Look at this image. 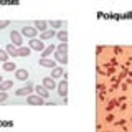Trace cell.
<instances>
[{
  "mask_svg": "<svg viewBox=\"0 0 132 132\" xmlns=\"http://www.w3.org/2000/svg\"><path fill=\"white\" fill-rule=\"evenodd\" d=\"M8 25H10V20H0V30H2V28H7Z\"/></svg>",
  "mask_w": 132,
  "mask_h": 132,
  "instance_id": "obj_24",
  "label": "cell"
},
{
  "mask_svg": "<svg viewBox=\"0 0 132 132\" xmlns=\"http://www.w3.org/2000/svg\"><path fill=\"white\" fill-rule=\"evenodd\" d=\"M8 53H7V50H0V61L2 63H5V61H8Z\"/></svg>",
  "mask_w": 132,
  "mask_h": 132,
  "instance_id": "obj_22",
  "label": "cell"
},
{
  "mask_svg": "<svg viewBox=\"0 0 132 132\" xmlns=\"http://www.w3.org/2000/svg\"><path fill=\"white\" fill-rule=\"evenodd\" d=\"M64 76V69L61 68V66H56V68H53V73H51V78L53 79H58V78Z\"/></svg>",
  "mask_w": 132,
  "mask_h": 132,
  "instance_id": "obj_10",
  "label": "cell"
},
{
  "mask_svg": "<svg viewBox=\"0 0 132 132\" xmlns=\"http://www.w3.org/2000/svg\"><path fill=\"white\" fill-rule=\"evenodd\" d=\"M66 93H68V81L63 79L58 84V94H60L61 97H66Z\"/></svg>",
  "mask_w": 132,
  "mask_h": 132,
  "instance_id": "obj_6",
  "label": "cell"
},
{
  "mask_svg": "<svg viewBox=\"0 0 132 132\" xmlns=\"http://www.w3.org/2000/svg\"><path fill=\"white\" fill-rule=\"evenodd\" d=\"M55 35H56L55 30H46V31H43V33H41L40 40H50V38H53Z\"/></svg>",
  "mask_w": 132,
  "mask_h": 132,
  "instance_id": "obj_17",
  "label": "cell"
},
{
  "mask_svg": "<svg viewBox=\"0 0 132 132\" xmlns=\"http://www.w3.org/2000/svg\"><path fill=\"white\" fill-rule=\"evenodd\" d=\"M55 58H56V61H60L61 64H66L68 63V56H66V53H55Z\"/></svg>",
  "mask_w": 132,
  "mask_h": 132,
  "instance_id": "obj_14",
  "label": "cell"
},
{
  "mask_svg": "<svg viewBox=\"0 0 132 132\" xmlns=\"http://www.w3.org/2000/svg\"><path fill=\"white\" fill-rule=\"evenodd\" d=\"M58 51H60V53H66V51H68V43H66V41H63V43L58 46Z\"/></svg>",
  "mask_w": 132,
  "mask_h": 132,
  "instance_id": "obj_23",
  "label": "cell"
},
{
  "mask_svg": "<svg viewBox=\"0 0 132 132\" xmlns=\"http://www.w3.org/2000/svg\"><path fill=\"white\" fill-rule=\"evenodd\" d=\"M56 36H58V40H60L61 41V43H63V41H66V40H68V31H60V33H56Z\"/></svg>",
  "mask_w": 132,
  "mask_h": 132,
  "instance_id": "obj_21",
  "label": "cell"
},
{
  "mask_svg": "<svg viewBox=\"0 0 132 132\" xmlns=\"http://www.w3.org/2000/svg\"><path fill=\"white\" fill-rule=\"evenodd\" d=\"M50 27H53V28H60V27H63L64 22H61V20H51V22H48Z\"/></svg>",
  "mask_w": 132,
  "mask_h": 132,
  "instance_id": "obj_19",
  "label": "cell"
},
{
  "mask_svg": "<svg viewBox=\"0 0 132 132\" xmlns=\"http://www.w3.org/2000/svg\"><path fill=\"white\" fill-rule=\"evenodd\" d=\"M33 91V86L30 84V82H28L27 86H25V88H20V89H16V96H30V93Z\"/></svg>",
  "mask_w": 132,
  "mask_h": 132,
  "instance_id": "obj_5",
  "label": "cell"
},
{
  "mask_svg": "<svg viewBox=\"0 0 132 132\" xmlns=\"http://www.w3.org/2000/svg\"><path fill=\"white\" fill-rule=\"evenodd\" d=\"M43 86H45L48 91H53V89L56 88V82H55V79H53V78H45V79H43Z\"/></svg>",
  "mask_w": 132,
  "mask_h": 132,
  "instance_id": "obj_9",
  "label": "cell"
},
{
  "mask_svg": "<svg viewBox=\"0 0 132 132\" xmlns=\"http://www.w3.org/2000/svg\"><path fill=\"white\" fill-rule=\"evenodd\" d=\"M30 48L31 50H36V51H43V50H45V45H43V41H41V40L31 38L30 40Z\"/></svg>",
  "mask_w": 132,
  "mask_h": 132,
  "instance_id": "obj_4",
  "label": "cell"
},
{
  "mask_svg": "<svg viewBox=\"0 0 132 132\" xmlns=\"http://www.w3.org/2000/svg\"><path fill=\"white\" fill-rule=\"evenodd\" d=\"M36 33H38V30H36V28H33V27H23L22 28V35L28 36V38H35Z\"/></svg>",
  "mask_w": 132,
  "mask_h": 132,
  "instance_id": "obj_3",
  "label": "cell"
},
{
  "mask_svg": "<svg viewBox=\"0 0 132 132\" xmlns=\"http://www.w3.org/2000/svg\"><path fill=\"white\" fill-rule=\"evenodd\" d=\"M35 28H36V30H40V31H46L48 22H45V20H36V22H35Z\"/></svg>",
  "mask_w": 132,
  "mask_h": 132,
  "instance_id": "obj_12",
  "label": "cell"
},
{
  "mask_svg": "<svg viewBox=\"0 0 132 132\" xmlns=\"http://www.w3.org/2000/svg\"><path fill=\"white\" fill-rule=\"evenodd\" d=\"M55 50H56V48H55V45H50V46H46V48L43 50V53H41V58H48L53 51H55Z\"/></svg>",
  "mask_w": 132,
  "mask_h": 132,
  "instance_id": "obj_16",
  "label": "cell"
},
{
  "mask_svg": "<svg viewBox=\"0 0 132 132\" xmlns=\"http://www.w3.org/2000/svg\"><path fill=\"white\" fill-rule=\"evenodd\" d=\"M3 69H5V71H13V69H15V63H12V61H5V63H3Z\"/></svg>",
  "mask_w": 132,
  "mask_h": 132,
  "instance_id": "obj_20",
  "label": "cell"
},
{
  "mask_svg": "<svg viewBox=\"0 0 132 132\" xmlns=\"http://www.w3.org/2000/svg\"><path fill=\"white\" fill-rule=\"evenodd\" d=\"M40 66H45V68H56V61L53 60H48V58H41L40 60Z\"/></svg>",
  "mask_w": 132,
  "mask_h": 132,
  "instance_id": "obj_7",
  "label": "cell"
},
{
  "mask_svg": "<svg viewBox=\"0 0 132 132\" xmlns=\"http://www.w3.org/2000/svg\"><path fill=\"white\" fill-rule=\"evenodd\" d=\"M10 40H12V45H15L16 48L22 46V41H23V40H22V35H20L18 31H15V30L12 31V33H10Z\"/></svg>",
  "mask_w": 132,
  "mask_h": 132,
  "instance_id": "obj_2",
  "label": "cell"
},
{
  "mask_svg": "<svg viewBox=\"0 0 132 132\" xmlns=\"http://www.w3.org/2000/svg\"><path fill=\"white\" fill-rule=\"evenodd\" d=\"M5 50H7V53H8L10 56H13V58H15V56H18V48H16L15 45H12V43H10V45H7V48H5Z\"/></svg>",
  "mask_w": 132,
  "mask_h": 132,
  "instance_id": "obj_13",
  "label": "cell"
},
{
  "mask_svg": "<svg viewBox=\"0 0 132 132\" xmlns=\"http://www.w3.org/2000/svg\"><path fill=\"white\" fill-rule=\"evenodd\" d=\"M7 99V93L5 91H0V102H3Z\"/></svg>",
  "mask_w": 132,
  "mask_h": 132,
  "instance_id": "obj_25",
  "label": "cell"
},
{
  "mask_svg": "<svg viewBox=\"0 0 132 132\" xmlns=\"http://www.w3.org/2000/svg\"><path fill=\"white\" fill-rule=\"evenodd\" d=\"M30 46H20L18 48V56H22V58H27V56H30Z\"/></svg>",
  "mask_w": 132,
  "mask_h": 132,
  "instance_id": "obj_15",
  "label": "cell"
},
{
  "mask_svg": "<svg viewBox=\"0 0 132 132\" xmlns=\"http://www.w3.org/2000/svg\"><path fill=\"white\" fill-rule=\"evenodd\" d=\"M35 91H36V93H38V96H41V97H43V99H46L48 96H50V93H48V89L46 88H45V86H36V88H35Z\"/></svg>",
  "mask_w": 132,
  "mask_h": 132,
  "instance_id": "obj_11",
  "label": "cell"
},
{
  "mask_svg": "<svg viewBox=\"0 0 132 132\" xmlns=\"http://www.w3.org/2000/svg\"><path fill=\"white\" fill-rule=\"evenodd\" d=\"M15 79H18V81L28 79V71L27 69H16L15 71Z\"/></svg>",
  "mask_w": 132,
  "mask_h": 132,
  "instance_id": "obj_8",
  "label": "cell"
},
{
  "mask_svg": "<svg viewBox=\"0 0 132 132\" xmlns=\"http://www.w3.org/2000/svg\"><path fill=\"white\" fill-rule=\"evenodd\" d=\"M43 101H45V99L41 96H38V94H36V96H35V94H30V96L27 97V102L31 104V106H43Z\"/></svg>",
  "mask_w": 132,
  "mask_h": 132,
  "instance_id": "obj_1",
  "label": "cell"
},
{
  "mask_svg": "<svg viewBox=\"0 0 132 132\" xmlns=\"http://www.w3.org/2000/svg\"><path fill=\"white\" fill-rule=\"evenodd\" d=\"M13 86V81H2L0 82V91H7Z\"/></svg>",
  "mask_w": 132,
  "mask_h": 132,
  "instance_id": "obj_18",
  "label": "cell"
},
{
  "mask_svg": "<svg viewBox=\"0 0 132 132\" xmlns=\"http://www.w3.org/2000/svg\"><path fill=\"white\" fill-rule=\"evenodd\" d=\"M2 79H3V78H2V76H0V82H2Z\"/></svg>",
  "mask_w": 132,
  "mask_h": 132,
  "instance_id": "obj_26",
  "label": "cell"
}]
</instances>
